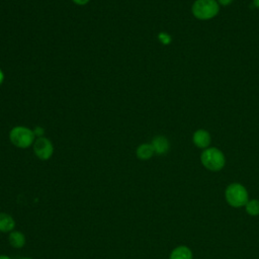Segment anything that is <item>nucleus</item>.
I'll use <instances>...</instances> for the list:
<instances>
[{"label": "nucleus", "mask_w": 259, "mask_h": 259, "mask_svg": "<svg viewBox=\"0 0 259 259\" xmlns=\"http://www.w3.org/2000/svg\"><path fill=\"white\" fill-rule=\"evenodd\" d=\"M225 198L231 206L242 207L248 202L249 194L243 184L234 182L227 186L225 190Z\"/></svg>", "instance_id": "f257e3e1"}, {"label": "nucleus", "mask_w": 259, "mask_h": 259, "mask_svg": "<svg viewBox=\"0 0 259 259\" xmlns=\"http://www.w3.org/2000/svg\"><path fill=\"white\" fill-rule=\"evenodd\" d=\"M200 161L207 170L213 172L222 170L226 164V158L223 152L213 147L204 149L200 155Z\"/></svg>", "instance_id": "f03ea898"}, {"label": "nucleus", "mask_w": 259, "mask_h": 259, "mask_svg": "<svg viewBox=\"0 0 259 259\" xmlns=\"http://www.w3.org/2000/svg\"><path fill=\"white\" fill-rule=\"evenodd\" d=\"M9 140L15 147L26 149L33 145L35 141V135L32 130L26 126L17 125L10 131Z\"/></svg>", "instance_id": "7ed1b4c3"}, {"label": "nucleus", "mask_w": 259, "mask_h": 259, "mask_svg": "<svg viewBox=\"0 0 259 259\" xmlns=\"http://www.w3.org/2000/svg\"><path fill=\"white\" fill-rule=\"evenodd\" d=\"M191 11L196 18L207 20L219 13L220 5L215 0H196L191 7Z\"/></svg>", "instance_id": "20e7f679"}, {"label": "nucleus", "mask_w": 259, "mask_h": 259, "mask_svg": "<svg viewBox=\"0 0 259 259\" xmlns=\"http://www.w3.org/2000/svg\"><path fill=\"white\" fill-rule=\"evenodd\" d=\"M33 152L39 160L47 161L54 154V146L48 138L40 137L33 143Z\"/></svg>", "instance_id": "39448f33"}, {"label": "nucleus", "mask_w": 259, "mask_h": 259, "mask_svg": "<svg viewBox=\"0 0 259 259\" xmlns=\"http://www.w3.org/2000/svg\"><path fill=\"white\" fill-rule=\"evenodd\" d=\"M192 141L194 145L200 149H206L210 145V135L205 130H198L193 134Z\"/></svg>", "instance_id": "423d86ee"}, {"label": "nucleus", "mask_w": 259, "mask_h": 259, "mask_svg": "<svg viewBox=\"0 0 259 259\" xmlns=\"http://www.w3.org/2000/svg\"><path fill=\"white\" fill-rule=\"evenodd\" d=\"M151 145L153 146L154 152L158 155H164L169 151L170 144L169 141L163 136H157L153 139Z\"/></svg>", "instance_id": "0eeeda50"}, {"label": "nucleus", "mask_w": 259, "mask_h": 259, "mask_svg": "<svg viewBox=\"0 0 259 259\" xmlns=\"http://www.w3.org/2000/svg\"><path fill=\"white\" fill-rule=\"evenodd\" d=\"M8 242L11 247H13L15 249H20V248L24 247V245L26 243V238L22 232L13 230L8 235Z\"/></svg>", "instance_id": "6e6552de"}, {"label": "nucleus", "mask_w": 259, "mask_h": 259, "mask_svg": "<svg viewBox=\"0 0 259 259\" xmlns=\"http://www.w3.org/2000/svg\"><path fill=\"white\" fill-rule=\"evenodd\" d=\"M15 220L12 215L6 212H0V232L1 233H10L15 228Z\"/></svg>", "instance_id": "1a4fd4ad"}, {"label": "nucleus", "mask_w": 259, "mask_h": 259, "mask_svg": "<svg viewBox=\"0 0 259 259\" xmlns=\"http://www.w3.org/2000/svg\"><path fill=\"white\" fill-rule=\"evenodd\" d=\"M169 259H193V254L187 246H178L171 251Z\"/></svg>", "instance_id": "9d476101"}, {"label": "nucleus", "mask_w": 259, "mask_h": 259, "mask_svg": "<svg viewBox=\"0 0 259 259\" xmlns=\"http://www.w3.org/2000/svg\"><path fill=\"white\" fill-rule=\"evenodd\" d=\"M155 154L151 144H142L137 148L136 155L140 160H149Z\"/></svg>", "instance_id": "9b49d317"}, {"label": "nucleus", "mask_w": 259, "mask_h": 259, "mask_svg": "<svg viewBox=\"0 0 259 259\" xmlns=\"http://www.w3.org/2000/svg\"><path fill=\"white\" fill-rule=\"evenodd\" d=\"M245 209L248 214L256 217L259 214V200L258 199H249L245 205Z\"/></svg>", "instance_id": "f8f14e48"}, {"label": "nucleus", "mask_w": 259, "mask_h": 259, "mask_svg": "<svg viewBox=\"0 0 259 259\" xmlns=\"http://www.w3.org/2000/svg\"><path fill=\"white\" fill-rule=\"evenodd\" d=\"M44 128L42 127H40V126H36L34 130H33V133H34V135L36 136V137H38V138H40V137H42V135H44Z\"/></svg>", "instance_id": "ddd939ff"}, {"label": "nucleus", "mask_w": 259, "mask_h": 259, "mask_svg": "<svg viewBox=\"0 0 259 259\" xmlns=\"http://www.w3.org/2000/svg\"><path fill=\"white\" fill-rule=\"evenodd\" d=\"M159 37H160V39H161V41H162L163 44H168V42L171 40V38L169 37V35H167V34H165V33H161V34L159 35Z\"/></svg>", "instance_id": "4468645a"}, {"label": "nucleus", "mask_w": 259, "mask_h": 259, "mask_svg": "<svg viewBox=\"0 0 259 259\" xmlns=\"http://www.w3.org/2000/svg\"><path fill=\"white\" fill-rule=\"evenodd\" d=\"M75 4H77V5H85V4H87L90 0H72Z\"/></svg>", "instance_id": "2eb2a0df"}, {"label": "nucleus", "mask_w": 259, "mask_h": 259, "mask_svg": "<svg viewBox=\"0 0 259 259\" xmlns=\"http://www.w3.org/2000/svg\"><path fill=\"white\" fill-rule=\"evenodd\" d=\"M232 2H233V0H218V3H220V4L224 5V6L229 5V4H231Z\"/></svg>", "instance_id": "dca6fc26"}, {"label": "nucleus", "mask_w": 259, "mask_h": 259, "mask_svg": "<svg viewBox=\"0 0 259 259\" xmlns=\"http://www.w3.org/2000/svg\"><path fill=\"white\" fill-rule=\"evenodd\" d=\"M4 81V73L2 72V70L0 69V85L3 83Z\"/></svg>", "instance_id": "f3484780"}, {"label": "nucleus", "mask_w": 259, "mask_h": 259, "mask_svg": "<svg viewBox=\"0 0 259 259\" xmlns=\"http://www.w3.org/2000/svg\"><path fill=\"white\" fill-rule=\"evenodd\" d=\"M0 259H11V257L7 255H0Z\"/></svg>", "instance_id": "a211bd4d"}, {"label": "nucleus", "mask_w": 259, "mask_h": 259, "mask_svg": "<svg viewBox=\"0 0 259 259\" xmlns=\"http://www.w3.org/2000/svg\"><path fill=\"white\" fill-rule=\"evenodd\" d=\"M253 3L257 8H259V0H253Z\"/></svg>", "instance_id": "6ab92c4d"}, {"label": "nucleus", "mask_w": 259, "mask_h": 259, "mask_svg": "<svg viewBox=\"0 0 259 259\" xmlns=\"http://www.w3.org/2000/svg\"><path fill=\"white\" fill-rule=\"evenodd\" d=\"M19 259H32V258H30V257H21Z\"/></svg>", "instance_id": "aec40b11"}]
</instances>
